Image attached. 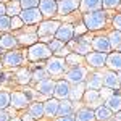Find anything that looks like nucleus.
Masks as SVG:
<instances>
[{
	"instance_id": "nucleus-6",
	"label": "nucleus",
	"mask_w": 121,
	"mask_h": 121,
	"mask_svg": "<svg viewBox=\"0 0 121 121\" xmlns=\"http://www.w3.org/2000/svg\"><path fill=\"white\" fill-rule=\"evenodd\" d=\"M60 28V23L58 21H44L40 26H39V31H37V37H52V36H55L56 29Z\"/></svg>"
},
{
	"instance_id": "nucleus-45",
	"label": "nucleus",
	"mask_w": 121,
	"mask_h": 121,
	"mask_svg": "<svg viewBox=\"0 0 121 121\" xmlns=\"http://www.w3.org/2000/svg\"><path fill=\"white\" fill-rule=\"evenodd\" d=\"M86 29H87V28H86L84 24H81V26H78V28L74 29V32H76V34H82V32H86Z\"/></svg>"
},
{
	"instance_id": "nucleus-32",
	"label": "nucleus",
	"mask_w": 121,
	"mask_h": 121,
	"mask_svg": "<svg viewBox=\"0 0 121 121\" xmlns=\"http://www.w3.org/2000/svg\"><path fill=\"white\" fill-rule=\"evenodd\" d=\"M32 81V74L29 73L28 69H23V71H19L18 74V82L19 84H28Z\"/></svg>"
},
{
	"instance_id": "nucleus-37",
	"label": "nucleus",
	"mask_w": 121,
	"mask_h": 121,
	"mask_svg": "<svg viewBox=\"0 0 121 121\" xmlns=\"http://www.w3.org/2000/svg\"><path fill=\"white\" fill-rule=\"evenodd\" d=\"M61 47H63V42H61V40H58V39H52V40L48 42V48L52 50V53H56Z\"/></svg>"
},
{
	"instance_id": "nucleus-49",
	"label": "nucleus",
	"mask_w": 121,
	"mask_h": 121,
	"mask_svg": "<svg viewBox=\"0 0 121 121\" xmlns=\"http://www.w3.org/2000/svg\"><path fill=\"white\" fill-rule=\"evenodd\" d=\"M32 120H34V118H32L31 115H24V116H23V121H32Z\"/></svg>"
},
{
	"instance_id": "nucleus-2",
	"label": "nucleus",
	"mask_w": 121,
	"mask_h": 121,
	"mask_svg": "<svg viewBox=\"0 0 121 121\" xmlns=\"http://www.w3.org/2000/svg\"><path fill=\"white\" fill-rule=\"evenodd\" d=\"M66 61L65 58H61V56H52V58H48V61H47L45 65V69L48 74L52 76H58V74H63V71L66 69Z\"/></svg>"
},
{
	"instance_id": "nucleus-16",
	"label": "nucleus",
	"mask_w": 121,
	"mask_h": 121,
	"mask_svg": "<svg viewBox=\"0 0 121 121\" xmlns=\"http://www.w3.org/2000/svg\"><path fill=\"white\" fill-rule=\"evenodd\" d=\"M103 84L107 86V87H110V89H118L121 84H120V79H118V74L115 73V71H107V73H103Z\"/></svg>"
},
{
	"instance_id": "nucleus-40",
	"label": "nucleus",
	"mask_w": 121,
	"mask_h": 121,
	"mask_svg": "<svg viewBox=\"0 0 121 121\" xmlns=\"http://www.w3.org/2000/svg\"><path fill=\"white\" fill-rule=\"evenodd\" d=\"M65 61H66V65H73L76 61L79 63V61H81V55H78V53H68Z\"/></svg>"
},
{
	"instance_id": "nucleus-24",
	"label": "nucleus",
	"mask_w": 121,
	"mask_h": 121,
	"mask_svg": "<svg viewBox=\"0 0 121 121\" xmlns=\"http://www.w3.org/2000/svg\"><path fill=\"white\" fill-rule=\"evenodd\" d=\"M87 86H89V89H100L103 86V76L100 74V73L91 74L89 79H87Z\"/></svg>"
},
{
	"instance_id": "nucleus-8",
	"label": "nucleus",
	"mask_w": 121,
	"mask_h": 121,
	"mask_svg": "<svg viewBox=\"0 0 121 121\" xmlns=\"http://www.w3.org/2000/svg\"><path fill=\"white\" fill-rule=\"evenodd\" d=\"M73 36H74V29H73L71 24H60V28L56 29V32H55V39L61 40L63 44L69 42L73 39Z\"/></svg>"
},
{
	"instance_id": "nucleus-21",
	"label": "nucleus",
	"mask_w": 121,
	"mask_h": 121,
	"mask_svg": "<svg viewBox=\"0 0 121 121\" xmlns=\"http://www.w3.org/2000/svg\"><path fill=\"white\" fill-rule=\"evenodd\" d=\"M102 8V0H81V10L82 11H95Z\"/></svg>"
},
{
	"instance_id": "nucleus-36",
	"label": "nucleus",
	"mask_w": 121,
	"mask_h": 121,
	"mask_svg": "<svg viewBox=\"0 0 121 121\" xmlns=\"http://www.w3.org/2000/svg\"><path fill=\"white\" fill-rule=\"evenodd\" d=\"M47 74H48V73H47V69H44V68H39V69H36V71L32 73V79L39 82V81L45 79V78H47Z\"/></svg>"
},
{
	"instance_id": "nucleus-42",
	"label": "nucleus",
	"mask_w": 121,
	"mask_h": 121,
	"mask_svg": "<svg viewBox=\"0 0 121 121\" xmlns=\"http://www.w3.org/2000/svg\"><path fill=\"white\" fill-rule=\"evenodd\" d=\"M113 26L116 31H120L121 32V15H116L115 18H113Z\"/></svg>"
},
{
	"instance_id": "nucleus-41",
	"label": "nucleus",
	"mask_w": 121,
	"mask_h": 121,
	"mask_svg": "<svg viewBox=\"0 0 121 121\" xmlns=\"http://www.w3.org/2000/svg\"><path fill=\"white\" fill-rule=\"evenodd\" d=\"M24 23L21 21L19 16H11V29H19Z\"/></svg>"
},
{
	"instance_id": "nucleus-48",
	"label": "nucleus",
	"mask_w": 121,
	"mask_h": 121,
	"mask_svg": "<svg viewBox=\"0 0 121 121\" xmlns=\"http://www.w3.org/2000/svg\"><path fill=\"white\" fill-rule=\"evenodd\" d=\"M56 53H58V55H68L69 52H68V48H63V47H61V48H60V50H58Z\"/></svg>"
},
{
	"instance_id": "nucleus-54",
	"label": "nucleus",
	"mask_w": 121,
	"mask_h": 121,
	"mask_svg": "<svg viewBox=\"0 0 121 121\" xmlns=\"http://www.w3.org/2000/svg\"><path fill=\"white\" fill-rule=\"evenodd\" d=\"M0 69H2V65H0Z\"/></svg>"
},
{
	"instance_id": "nucleus-5",
	"label": "nucleus",
	"mask_w": 121,
	"mask_h": 121,
	"mask_svg": "<svg viewBox=\"0 0 121 121\" xmlns=\"http://www.w3.org/2000/svg\"><path fill=\"white\" fill-rule=\"evenodd\" d=\"M86 74H87V69L84 66H73L68 73H66V81L68 82H73V84H79V82H84L86 79Z\"/></svg>"
},
{
	"instance_id": "nucleus-52",
	"label": "nucleus",
	"mask_w": 121,
	"mask_h": 121,
	"mask_svg": "<svg viewBox=\"0 0 121 121\" xmlns=\"http://www.w3.org/2000/svg\"><path fill=\"white\" fill-rule=\"evenodd\" d=\"M118 79H120V84H121V71H120V74H118Z\"/></svg>"
},
{
	"instance_id": "nucleus-50",
	"label": "nucleus",
	"mask_w": 121,
	"mask_h": 121,
	"mask_svg": "<svg viewBox=\"0 0 121 121\" xmlns=\"http://www.w3.org/2000/svg\"><path fill=\"white\" fill-rule=\"evenodd\" d=\"M115 121H121V110L116 112V118H115Z\"/></svg>"
},
{
	"instance_id": "nucleus-14",
	"label": "nucleus",
	"mask_w": 121,
	"mask_h": 121,
	"mask_svg": "<svg viewBox=\"0 0 121 121\" xmlns=\"http://www.w3.org/2000/svg\"><path fill=\"white\" fill-rule=\"evenodd\" d=\"M105 66H108L112 71H121V52H113L110 55H107Z\"/></svg>"
},
{
	"instance_id": "nucleus-1",
	"label": "nucleus",
	"mask_w": 121,
	"mask_h": 121,
	"mask_svg": "<svg viewBox=\"0 0 121 121\" xmlns=\"http://www.w3.org/2000/svg\"><path fill=\"white\" fill-rule=\"evenodd\" d=\"M105 23H107V18H105V13L102 10H95V11H89L84 15V26L91 31H97V29L105 28Z\"/></svg>"
},
{
	"instance_id": "nucleus-39",
	"label": "nucleus",
	"mask_w": 121,
	"mask_h": 121,
	"mask_svg": "<svg viewBox=\"0 0 121 121\" xmlns=\"http://www.w3.org/2000/svg\"><path fill=\"white\" fill-rule=\"evenodd\" d=\"M121 5V0H102L103 8H116Z\"/></svg>"
},
{
	"instance_id": "nucleus-29",
	"label": "nucleus",
	"mask_w": 121,
	"mask_h": 121,
	"mask_svg": "<svg viewBox=\"0 0 121 121\" xmlns=\"http://www.w3.org/2000/svg\"><path fill=\"white\" fill-rule=\"evenodd\" d=\"M21 5H19V0H13L7 5V15L8 16H18L21 13Z\"/></svg>"
},
{
	"instance_id": "nucleus-26",
	"label": "nucleus",
	"mask_w": 121,
	"mask_h": 121,
	"mask_svg": "<svg viewBox=\"0 0 121 121\" xmlns=\"http://www.w3.org/2000/svg\"><path fill=\"white\" fill-rule=\"evenodd\" d=\"M29 115H31L34 120L42 118V116H44V103H40V102L32 103V105L29 107Z\"/></svg>"
},
{
	"instance_id": "nucleus-19",
	"label": "nucleus",
	"mask_w": 121,
	"mask_h": 121,
	"mask_svg": "<svg viewBox=\"0 0 121 121\" xmlns=\"http://www.w3.org/2000/svg\"><path fill=\"white\" fill-rule=\"evenodd\" d=\"M58 100L56 99H50L44 102V116H56V110H58Z\"/></svg>"
},
{
	"instance_id": "nucleus-43",
	"label": "nucleus",
	"mask_w": 121,
	"mask_h": 121,
	"mask_svg": "<svg viewBox=\"0 0 121 121\" xmlns=\"http://www.w3.org/2000/svg\"><path fill=\"white\" fill-rule=\"evenodd\" d=\"M0 121H10V113L5 110H0Z\"/></svg>"
},
{
	"instance_id": "nucleus-44",
	"label": "nucleus",
	"mask_w": 121,
	"mask_h": 121,
	"mask_svg": "<svg viewBox=\"0 0 121 121\" xmlns=\"http://www.w3.org/2000/svg\"><path fill=\"white\" fill-rule=\"evenodd\" d=\"M112 95V89L110 87H107V89H103L102 92H100V97H103V99H108Z\"/></svg>"
},
{
	"instance_id": "nucleus-15",
	"label": "nucleus",
	"mask_w": 121,
	"mask_h": 121,
	"mask_svg": "<svg viewBox=\"0 0 121 121\" xmlns=\"http://www.w3.org/2000/svg\"><path fill=\"white\" fill-rule=\"evenodd\" d=\"M92 47L97 50V52H103V53H107V52L112 50V45H110V42H108V37H102V36H99V37L94 39Z\"/></svg>"
},
{
	"instance_id": "nucleus-27",
	"label": "nucleus",
	"mask_w": 121,
	"mask_h": 121,
	"mask_svg": "<svg viewBox=\"0 0 121 121\" xmlns=\"http://www.w3.org/2000/svg\"><path fill=\"white\" fill-rule=\"evenodd\" d=\"M84 95V84L79 82V84H74V87H71L69 89V99L71 100H79V99H82Z\"/></svg>"
},
{
	"instance_id": "nucleus-38",
	"label": "nucleus",
	"mask_w": 121,
	"mask_h": 121,
	"mask_svg": "<svg viewBox=\"0 0 121 121\" xmlns=\"http://www.w3.org/2000/svg\"><path fill=\"white\" fill-rule=\"evenodd\" d=\"M8 105H10V94L0 92V110H5Z\"/></svg>"
},
{
	"instance_id": "nucleus-30",
	"label": "nucleus",
	"mask_w": 121,
	"mask_h": 121,
	"mask_svg": "<svg viewBox=\"0 0 121 121\" xmlns=\"http://www.w3.org/2000/svg\"><path fill=\"white\" fill-rule=\"evenodd\" d=\"M108 42H110V45H112V48H118V47L121 45V32L120 31H113V32H110V36H108Z\"/></svg>"
},
{
	"instance_id": "nucleus-25",
	"label": "nucleus",
	"mask_w": 121,
	"mask_h": 121,
	"mask_svg": "<svg viewBox=\"0 0 121 121\" xmlns=\"http://www.w3.org/2000/svg\"><path fill=\"white\" fill-rule=\"evenodd\" d=\"M76 120L78 121H95V113L91 108H81L76 113Z\"/></svg>"
},
{
	"instance_id": "nucleus-17",
	"label": "nucleus",
	"mask_w": 121,
	"mask_h": 121,
	"mask_svg": "<svg viewBox=\"0 0 121 121\" xmlns=\"http://www.w3.org/2000/svg\"><path fill=\"white\" fill-rule=\"evenodd\" d=\"M21 61H23V55L19 52H8L7 55L3 56V65L11 66V68L21 65Z\"/></svg>"
},
{
	"instance_id": "nucleus-23",
	"label": "nucleus",
	"mask_w": 121,
	"mask_h": 121,
	"mask_svg": "<svg viewBox=\"0 0 121 121\" xmlns=\"http://www.w3.org/2000/svg\"><path fill=\"white\" fill-rule=\"evenodd\" d=\"M73 113V103L69 100H63L58 103V110H56V116H69Z\"/></svg>"
},
{
	"instance_id": "nucleus-33",
	"label": "nucleus",
	"mask_w": 121,
	"mask_h": 121,
	"mask_svg": "<svg viewBox=\"0 0 121 121\" xmlns=\"http://www.w3.org/2000/svg\"><path fill=\"white\" fill-rule=\"evenodd\" d=\"M16 39H19L21 44H34L36 39H37V34H21V36L16 37Z\"/></svg>"
},
{
	"instance_id": "nucleus-10",
	"label": "nucleus",
	"mask_w": 121,
	"mask_h": 121,
	"mask_svg": "<svg viewBox=\"0 0 121 121\" xmlns=\"http://www.w3.org/2000/svg\"><path fill=\"white\" fill-rule=\"evenodd\" d=\"M29 103V97L23 92H13L10 94V105L15 108H26Z\"/></svg>"
},
{
	"instance_id": "nucleus-46",
	"label": "nucleus",
	"mask_w": 121,
	"mask_h": 121,
	"mask_svg": "<svg viewBox=\"0 0 121 121\" xmlns=\"http://www.w3.org/2000/svg\"><path fill=\"white\" fill-rule=\"evenodd\" d=\"M7 13V5H3L2 2H0V16H3Z\"/></svg>"
},
{
	"instance_id": "nucleus-34",
	"label": "nucleus",
	"mask_w": 121,
	"mask_h": 121,
	"mask_svg": "<svg viewBox=\"0 0 121 121\" xmlns=\"http://www.w3.org/2000/svg\"><path fill=\"white\" fill-rule=\"evenodd\" d=\"M8 29H11V18L3 15L0 16V31H8Z\"/></svg>"
},
{
	"instance_id": "nucleus-13",
	"label": "nucleus",
	"mask_w": 121,
	"mask_h": 121,
	"mask_svg": "<svg viewBox=\"0 0 121 121\" xmlns=\"http://www.w3.org/2000/svg\"><path fill=\"white\" fill-rule=\"evenodd\" d=\"M39 94H42V95H52L53 91H55V81L53 79H42V81H39L37 82V89H36Z\"/></svg>"
},
{
	"instance_id": "nucleus-56",
	"label": "nucleus",
	"mask_w": 121,
	"mask_h": 121,
	"mask_svg": "<svg viewBox=\"0 0 121 121\" xmlns=\"http://www.w3.org/2000/svg\"><path fill=\"white\" fill-rule=\"evenodd\" d=\"M0 2H2V0H0Z\"/></svg>"
},
{
	"instance_id": "nucleus-31",
	"label": "nucleus",
	"mask_w": 121,
	"mask_h": 121,
	"mask_svg": "<svg viewBox=\"0 0 121 121\" xmlns=\"http://www.w3.org/2000/svg\"><path fill=\"white\" fill-rule=\"evenodd\" d=\"M82 97H84V100H86L87 103H97L99 99H100V94L97 92L95 89H91V91H86Z\"/></svg>"
},
{
	"instance_id": "nucleus-11",
	"label": "nucleus",
	"mask_w": 121,
	"mask_h": 121,
	"mask_svg": "<svg viewBox=\"0 0 121 121\" xmlns=\"http://www.w3.org/2000/svg\"><path fill=\"white\" fill-rule=\"evenodd\" d=\"M39 10L42 16H52L56 13V0H39Z\"/></svg>"
},
{
	"instance_id": "nucleus-28",
	"label": "nucleus",
	"mask_w": 121,
	"mask_h": 121,
	"mask_svg": "<svg viewBox=\"0 0 121 121\" xmlns=\"http://www.w3.org/2000/svg\"><path fill=\"white\" fill-rule=\"evenodd\" d=\"M16 44H18L16 37H13L10 34H5L0 37V48H13V47H16Z\"/></svg>"
},
{
	"instance_id": "nucleus-22",
	"label": "nucleus",
	"mask_w": 121,
	"mask_h": 121,
	"mask_svg": "<svg viewBox=\"0 0 121 121\" xmlns=\"http://www.w3.org/2000/svg\"><path fill=\"white\" fill-rule=\"evenodd\" d=\"M74 52L81 56H86L87 53H91V44L86 39H79L74 44Z\"/></svg>"
},
{
	"instance_id": "nucleus-51",
	"label": "nucleus",
	"mask_w": 121,
	"mask_h": 121,
	"mask_svg": "<svg viewBox=\"0 0 121 121\" xmlns=\"http://www.w3.org/2000/svg\"><path fill=\"white\" fill-rule=\"evenodd\" d=\"M10 121H21V120H18V118H13V120H11V118H10Z\"/></svg>"
},
{
	"instance_id": "nucleus-7",
	"label": "nucleus",
	"mask_w": 121,
	"mask_h": 121,
	"mask_svg": "<svg viewBox=\"0 0 121 121\" xmlns=\"http://www.w3.org/2000/svg\"><path fill=\"white\" fill-rule=\"evenodd\" d=\"M86 60L94 68H102L107 63V53H103V52H91V53L86 55Z\"/></svg>"
},
{
	"instance_id": "nucleus-55",
	"label": "nucleus",
	"mask_w": 121,
	"mask_h": 121,
	"mask_svg": "<svg viewBox=\"0 0 121 121\" xmlns=\"http://www.w3.org/2000/svg\"><path fill=\"white\" fill-rule=\"evenodd\" d=\"M73 121H78V120H73Z\"/></svg>"
},
{
	"instance_id": "nucleus-18",
	"label": "nucleus",
	"mask_w": 121,
	"mask_h": 121,
	"mask_svg": "<svg viewBox=\"0 0 121 121\" xmlns=\"http://www.w3.org/2000/svg\"><path fill=\"white\" fill-rule=\"evenodd\" d=\"M105 107H108L112 112H120L121 110V94H112L105 100Z\"/></svg>"
},
{
	"instance_id": "nucleus-53",
	"label": "nucleus",
	"mask_w": 121,
	"mask_h": 121,
	"mask_svg": "<svg viewBox=\"0 0 121 121\" xmlns=\"http://www.w3.org/2000/svg\"><path fill=\"white\" fill-rule=\"evenodd\" d=\"M118 48H120V52H121V45H120V47H118Z\"/></svg>"
},
{
	"instance_id": "nucleus-35",
	"label": "nucleus",
	"mask_w": 121,
	"mask_h": 121,
	"mask_svg": "<svg viewBox=\"0 0 121 121\" xmlns=\"http://www.w3.org/2000/svg\"><path fill=\"white\" fill-rule=\"evenodd\" d=\"M19 5L23 10L28 8H37L39 7V0H19Z\"/></svg>"
},
{
	"instance_id": "nucleus-9",
	"label": "nucleus",
	"mask_w": 121,
	"mask_h": 121,
	"mask_svg": "<svg viewBox=\"0 0 121 121\" xmlns=\"http://www.w3.org/2000/svg\"><path fill=\"white\" fill-rule=\"evenodd\" d=\"M78 10V0H60L56 2V13L60 15H69Z\"/></svg>"
},
{
	"instance_id": "nucleus-12",
	"label": "nucleus",
	"mask_w": 121,
	"mask_h": 121,
	"mask_svg": "<svg viewBox=\"0 0 121 121\" xmlns=\"http://www.w3.org/2000/svg\"><path fill=\"white\" fill-rule=\"evenodd\" d=\"M69 82L68 81H58L55 82V91H53V95L60 100H65L69 97Z\"/></svg>"
},
{
	"instance_id": "nucleus-4",
	"label": "nucleus",
	"mask_w": 121,
	"mask_h": 121,
	"mask_svg": "<svg viewBox=\"0 0 121 121\" xmlns=\"http://www.w3.org/2000/svg\"><path fill=\"white\" fill-rule=\"evenodd\" d=\"M21 21L24 23V24H36V23H40V19H42V13H40V10L37 8H28V10H21V13L18 15Z\"/></svg>"
},
{
	"instance_id": "nucleus-20",
	"label": "nucleus",
	"mask_w": 121,
	"mask_h": 121,
	"mask_svg": "<svg viewBox=\"0 0 121 121\" xmlns=\"http://www.w3.org/2000/svg\"><path fill=\"white\" fill-rule=\"evenodd\" d=\"M94 113H95V120L97 121H110L113 118V112L108 107H99Z\"/></svg>"
},
{
	"instance_id": "nucleus-3",
	"label": "nucleus",
	"mask_w": 121,
	"mask_h": 121,
	"mask_svg": "<svg viewBox=\"0 0 121 121\" xmlns=\"http://www.w3.org/2000/svg\"><path fill=\"white\" fill-rule=\"evenodd\" d=\"M28 55H29V60H34V61H37V60H47V58L52 56V50L45 44H34V45H31Z\"/></svg>"
},
{
	"instance_id": "nucleus-47",
	"label": "nucleus",
	"mask_w": 121,
	"mask_h": 121,
	"mask_svg": "<svg viewBox=\"0 0 121 121\" xmlns=\"http://www.w3.org/2000/svg\"><path fill=\"white\" fill-rule=\"evenodd\" d=\"M74 118H71V115L69 116H58V120L56 121H73Z\"/></svg>"
}]
</instances>
